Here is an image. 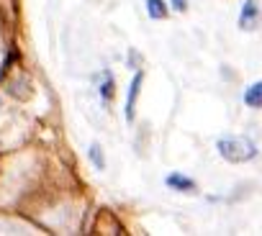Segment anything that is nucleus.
<instances>
[{"label":"nucleus","instance_id":"1","mask_svg":"<svg viewBox=\"0 0 262 236\" xmlns=\"http://www.w3.org/2000/svg\"><path fill=\"white\" fill-rule=\"evenodd\" d=\"M216 149L226 162H234V164L249 162L252 157H257V147L247 136H224V139H219Z\"/></svg>","mask_w":262,"mask_h":236},{"label":"nucleus","instance_id":"2","mask_svg":"<svg viewBox=\"0 0 262 236\" xmlns=\"http://www.w3.org/2000/svg\"><path fill=\"white\" fill-rule=\"evenodd\" d=\"M142 82H144V75L137 72L134 80L128 85V98H126V121H134V113H137V100H139V92H142Z\"/></svg>","mask_w":262,"mask_h":236},{"label":"nucleus","instance_id":"3","mask_svg":"<svg viewBox=\"0 0 262 236\" xmlns=\"http://www.w3.org/2000/svg\"><path fill=\"white\" fill-rule=\"evenodd\" d=\"M257 16H259V8L254 0H247V3L242 6V16H239V26L242 29H254L257 23Z\"/></svg>","mask_w":262,"mask_h":236},{"label":"nucleus","instance_id":"4","mask_svg":"<svg viewBox=\"0 0 262 236\" xmlns=\"http://www.w3.org/2000/svg\"><path fill=\"white\" fill-rule=\"evenodd\" d=\"M165 182H167V187H172V190H178V193H195V182H193L190 177L178 175V172L167 175V177H165Z\"/></svg>","mask_w":262,"mask_h":236},{"label":"nucleus","instance_id":"5","mask_svg":"<svg viewBox=\"0 0 262 236\" xmlns=\"http://www.w3.org/2000/svg\"><path fill=\"white\" fill-rule=\"evenodd\" d=\"M244 103L249 108H262V82H254L244 90Z\"/></svg>","mask_w":262,"mask_h":236},{"label":"nucleus","instance_id":"6","mask_svg":"<svg viewBox=\"0 0 262 236\" xmlns=\"http://www.w3.org/2000/svg\"><path fill=\"white\" fill-rule=\"evenodd\" d=\"M147 13H149V18H155V21L165 18V16H167L165 0H147Z\"/></svg>","mask_w":262,"mask_h":236},{"label":"nucleus","instance_id":"7","mask_svg":"<svg viewBox=\"0 0 262 236\" xmlns=\"http://www.w3.org/2000/svg\"><path fill=\"white\" fill-rule=\"evenodd\" d=\"M100 95H103V100L111 103V98H113V77H111V72H105V80L100 85Z\"/></svg>","mask_w":262,"mask_h":236},{"label":"nucleus","instance_id":"8","mask_svg":"<svg viewBox=\"0 0 262 236\" xmlns=\"http://www.w3.org/2000/svg\"><path fill=\"white\" fill-rule=\"evenodd\" d=\"M172 3H175L178 11H185V0H172Z\"/></svg>","mask_w":262,"mask_h":236}]
</instances>
